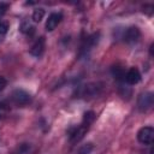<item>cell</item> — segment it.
Here are the masks:
<instances>
[{
    "label": "cell",
    "instance_id": "cell-16",
    "mask_svg": "<svg viewBox=\"0 0 154 154\" xmlns=\"http://www.w3.org/2000/svg\"><path fill=\"white\" fill-rule=\"evenodd\" d=\"M7 31H8V23L0 20V41L6 36Z\"/></svg>",
    "mask_w": 154,
    "mask_h": 154
},
{
    "label": "cell",
    "instance_id": "cell-5",
    "mask_svg": "<svg viewBox=\"0 0 154 154\" xmlns=\"http://www.w3.org/2000/svg\"><path fill=\"white\" fill-rule=\"evenodd\" d=\"M123 38L128 43H136L141 38V31L137 26H130L124 31Z\"/></svg>",
    "mask_w": 154,
    "mask_h": 154
},
{
    "label": "cell",
    "instance_id": "cell-2",
    "mask_svg": "<svg viewBox=\"0 0 154 154\" xmlns=\"http://www.w3.org/2000/svg\"><path fill=\"white\" fill-rule=\"evenodd\" d=\"M137 140L142 144H152L154 141V129L152 126L141 128L137 132Z\"/></svg>",
    "mask_w": 154,
    "mask_h": 154
},
{
    "label": "cell",
    "instance_id": "cell-11",
    "mask_svg": "<svg viewBox=\"0 0 154 154\" xmlns=\"http://www.w3.org/2000/svg\"><path fill=\"white\" fill-rule=\"evenodd\" d=\"M131 89H130V87H128V84H119V94H120V96L123 97V99H129L130 96H131Z\"/></svg>",
    "mask_w": 154,
    "mask_h": 154
},
{
    "label": "cell",
    "instance_id": "cell-15",
    "mask_svg": "<svg viewBox=\"0 0 154 154\" xmlns=\"http://www.w3.org/2000/svg\"><path fill=\"white\" fill-rule=\"evenodd\" d=\"M94 146L91 143H87V144H83L82 147H79V149L77 150V154H90L91 150H93Z\"/></svg>",
    "mask_w": 154,
    "mask_h": 154
},
{
    "label": "cell",
    "instance_id": "cell-3",
    "mask_svg": "<svg viewBox=\"0 0 154 154\" xmlns=\"http://www.w3.org/2000/svg\"><path fill=\"white\" fill-rule=\"evenodd\" d=\"M88 129H89V126H87V125H84V124H81V125L77 126V128H72V129L69 131L70 142H71L72 144L78 143V142L84 137V135L87 134Z\"/></svg>",
    "mask_w": 154,
    "mask_h": 154
},
{
    "label": "cell",
    "instance_id": "cell-14",
    "mask_svg": "<svg viewBox=\"0 0 154 154\" xmlns=\"http://www.w3.org/2000/svg\"><path fill=\"white\" fill-rule=\"evenodd\" d=\"M43 17H45V10L43 8H36V10H34V12H32V19H34V22H36V23L41 22L43 19Z\"/></svg>",
    "mask_w": 154,
    "mask_h": 154
},
{
    "label": "cell",
    "instance_id": "cell-7",
    "mask_svg": "<svg viewBox=\"0 0 154 154\" xmlns=\"http://www.w3.org/2000/svg\"><path fill=\"white\" fill-rule=\"evenodd\" d=\"M124 81L126 84H137L141 81V73L136 67H131L125 72Z\"/></svg>",
    "mask_w": 154,
    "mask_h": 154
},
{
    "label": "cell",
    "instance_id": "cell-1",
    "mask_svg": "<svg viewBox=\"0 0 154 154\" xmlns=\"http://www.w3.org/2000/svg\"><path fill=\"white\" fill-rule=\"evenodd\" d=\"M153 103H154V94L150 91L141 94L137 100V106L141 112H147L148 109H150L153 107Z\"/></svg>",
    "mask_w": 154,
    "mask_h": 154
},
{
    "label": "cell",
    "instance_id": "cell-18",
    "mask_svg": "<svg viewBox=\"0 0 154 154\" xmlns=\"http://www.w3.org/2000/svg\"><path fill=\"white\" fill-rule=\"evenodd\" d=\"M6 83H7V82H6V79H5L2 76H0V91L6 87Z\"/></svg>",
    "mask_w": 154,
    "mask_h": 154
},
{
    "label": "cell",
    "instance_id": "cell-9",
    "mask_svg": "<svg viewBox=\"0 0 154 154\" xmlns=\"http://www.w3.org/2000/svg\"><path fill=\"white\" fill-rule=\"evenodd\" d=\"M61 19H63V14L61 13H52V14H49V17H48V19L46 22V30L47 31H53L58 26V24L61 22Z\"/></svg>",
    "mask_w": 154,
    "mask_h": 154
},
{
    "label": "cell",
    "instance_id": "cell-10",
    "mask_svg": "<svg viewBox=\"0 0 154 154\" xmlns=\"http://www.w3.org/2000/svg\"><path fill=\"white\" fill-rule=\"evenodd\" d=\"M112 73H113L114 78H117L118 81H124L125 71L123 70V67H120V66H113L112 67Z\"/></svg>",
    "mask_w": 154,
    "mask_h": 154
},
{
    "label": "cell",
    "instance_id": "cell-6",
    "mask_svg": "<svg viewBox=\"0 0 154 154\" xmlns=\"http://www.w3.org/2000/svg\"><path fill=\"white\" fill-rule=\"evenodd\" d=\"M46 47V40L43 36H40L38 38H36V41L34 42V45L30 48V54L34 57H41L43 51Z\"/></svg>",
    "mask_w": 154,
    "mask_h": 154
},
{
    "label": "cell",
    "instance_id": "cell-4",
    "mask_svg": "<svg viewBox=\"0 0 154 154\" xmlns=\"http://www.w3.org/2000/svg\"><path fill=\"white\" fill-rule=\"evenodd\" d=\"M11 99H12V101H13L16 105H18V106L28 105V103L30 102V100H31L30 94L26 93V91L23 90V89H16V90L12 93Z\"/></svg>",
    "mask_w": 154,
    "mask_h": 154
},
{
    "label": "cell",
    "instance_id": "cell-8",
    "mask_svg": "<svg viewBox=\"0 0 154 154\" xmlns=\"http://www.w3.org/2000/svg\"><path fill=\"white\" fill-rule=\"evenodd\" d=\"M100 91H101V87L99 85V83H89L83 87L82 94L85 97H95L100 94Z\"/></svg>",
    "mask_w": 154,
    "mask_h": 154
},
{
    "label": "cell",
    "instance_id": "cell-13",
    "mask_svg": "<svg viewBox=\"0 0 154 154\" xmlns=\"http://www.w3.org/2000/svg\"><path fill=\"white\" fill-rule=\"evenodd\" d=\"M94 119H95V113H94L93 111L85 112V113H84V117H83V123H82V124L89 126V125L94 122Z\"/></svg>",
    "mask_w": 154,
    "mask_h": 154
},
{
    "label": "cell",
    "instance_id": "cell-17",
    "mask_svg": "<svg viewBox=\"0 0 154 154\" xmlns=\"http://www.w3.org/2000/svg\"><path fill=\"white\" fill-rule=\"evenodd\" d=\"M8 10V4L6 2H0V17L2 14H5V12Z\"/></svg>",
    "mask_w": 154,
    "mask_h": 154
},
{
    "label": "cell",
    "instance_id": "cell-12",
    "mask_svg": "<svg viewBox=\"0 0 154 154\" xmlns=\"http://www.w3.org/2000/svg\"><path fill=\"white\" fill-rule=\"evenodd\" d=\"M10 105L5 101H0V119H5L10 113Z\"/></svg>",
    "mask_w": 154,
    "mask_h": 154
}]
</instances>
